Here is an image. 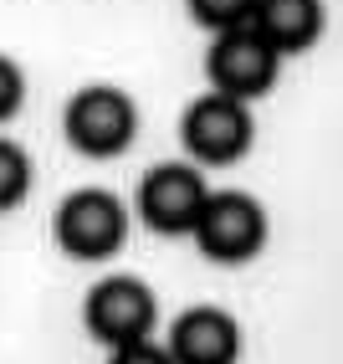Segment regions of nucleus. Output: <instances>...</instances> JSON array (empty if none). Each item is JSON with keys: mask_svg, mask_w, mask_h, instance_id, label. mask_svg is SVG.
Returning a JSON list of instances; mask_svg holds the SVG:
<instances>
[{"mask_svg": "<svg viewBox=\"0 0 343 364\" xmlns=\"http://www.w3.org/2000/svg\"><path fill=\"white\" fill-rule=\"evenodd\" d=\"M138 129V108L124 87H108V82H92L82 92H72V103L62 113V134L77 154L87 159H118L134 144Z\"/></svg>", "mask_w": 343, "mask_h": 364, "instance_id": "1", "label": "nucleus"}, {"mask_svg": "<svg viewBox=\"0 0 343 364\" xmlns=\"http://www.w3.org/2000/svg\"><path fill=\"white\" fill-rule=\"evenodd\" d=\"M154 293H149V282H138V277H103L87 293L82 303V323L87 333L97 338V344H108V349H124V344H143L154 328Z\"/></svg>", "mask_w": 343, "mask_h": 364, "instance_id": "6", "label": "nucleus"}, {"mask_svg": "<svg viewBox=\"0 0 343 364\" xmlns=\"http://www.w3.org/2000/svg\"><path fill=\"white\" fill-rule=\"evenodd\" d=\"M323 0H256L251 31L272 46L277 57H298L323 36Z\"/></svg>", "mask_w": 343, "mask_h": 364, "instance_id": "9", "label": "nucleus"}, {"mask_svg": "<svg viewBox=\"0 0 343 364\" xmlns=\"http://www.w3.org/2000/svg\"><path fill=\"white\" fill-rule=\"evenodd\" d=\"M129 236V210L113 190H72L57 205V247L77 262H108Z\"/></svg>", "mask_w": 343, "mask_h": 364, "instance_id": "2", "label": "nucleus"}, {"mask_svg": "<svg viewBox=\"0 0 343 364\" xmlns=\"http://www.w3.org/2000/svg\"><path fill=\"white\" fill-rule=\"evenodd\" d=\"M251 11H256V0H190V16L215 36L236 31V26H251Z\"/></svg>", "mask_w": 343, "mask_h": 364, "instance_id": "11", "label": "nucleus"}, {"mask_svg": "<svg viewBox=\"0 0 343 364\" xmlns=\"http://www.w3.org/2000/svg\"><path fill=\"white\" fill-rule=\"evenodd\" d=\"M108 364H169V354L159 349V344H149V338H143V344H124V349H113V359Z\"/></svg>", "mask_w": 343, "mask_h": 364, "instance_id": "13", "label": "nucleus"}, {"mask_svg": "<svg viewBox=\"0 0 343 364\" xmlns=\"http://www.w3.org/2000/svg\"><path fill=\"white\" fill-rule=\"evenodd\" d=\"M180 139H185V149L200 164H236V159H246L251 139H256V124H251L246 103L220 98V92H205V98H195L185 108Z\"/></svg>", "mask_w": 343, "mask_h": 364, "instance_id": "5", "label": "nucleus"}, {"mask_svg": "<svg viewBox=\"0 0 343 364\" xmlns=\"http://www.w3.org/2000/svg\"><path fill=\"white\" fill-rule=\"evenodd\" d=\"M21 103H26V77H21V67L11 57H0V124L11 113H21Z\"/></svg>", "mask_w": 343, "mask_h": 364, "instance_id": "12", "label": "nucleus"}, {"mask_svg": "<svg viewBox=\"0 0 343 364\" xmlns=\"http://www.w3.org/2000/svg\"><path fill=\"white\" fill-rule=\"evenodd\" d=\"M169 364H236L241 359V323L220 308H185L164 344Z\"/></svg>", "mask_w": 343, "mask_h": 364, "instance_id": "8", "label": "nucleus"}, {"mask_svg": "<svg viewBox=\"0 0 343 364\" xmlns=\"http://www.w3.org/2000/svg\"><path fill=\"white\" fill-rule=\"evenodd\" d=\"M205 180L195 164H154L138 185V221L159 236H190L205 210Z\"/></svg>", "mask_w": 343, "mask_h": 364, "instance_id": "7", "label": "nucleus"}, {"mask_svg": "<svg viewBox=\"0 0 343 364\" xmlns=\"http://www.w3.org/2000/svg\"><path fill=\"white\" fill-rule=\"evenodd\" d=\"M190 236L210 262H226V267L251 262L266 247V210L246 190H220V196H205V210Z\"/></svg>", "mask_w": 343, "mask_h": 364, "instance_id": "3", "label": "nucleus"}, {"mask_svg": "<svg viewBox=\"0 0 343 364\" xmlns=\"http://www.w3.org/2000/svg\"><path fill=\"white\" fill-rule=\"evenodd\" d=\"M205 72H210V87L220 92V98L251 103V98H266V92L277 87L282 57H277L251 26H236V31H220V36L210 41Z\"/></svg>", "mask_w": 343, "mask_h": 364, "instance_id": "4", "label": "nucleus"}, {"mask_svg": "<svg viewBox=\"0 0 343 364\" xmlns=\"http://www.w3.org/2000/svg\"><path fill=\"white\" fill-rule=\"evenodd\" d=\"M26 190H31V159L21 144L11 139H0V210H11L26 200Z\"/></svg>", "mask_w": 343, "mask_h": 364, "instance_id": "10", "label": "nucleus"}]
</instances>
